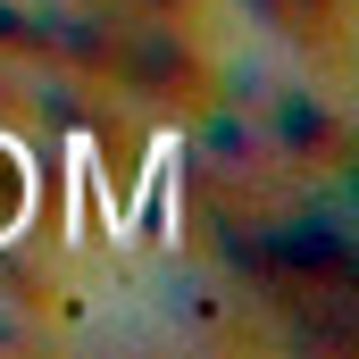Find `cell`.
<instances>
[{
  "label": "cell",
  "mask_w": 359,
  "mask_h": 359,
  "mask_svg": "<svg viewBox=\"0 0 359 359\" xmlns=\"http://www.w3.org/2000/svg\"><path fill=\"white\" fill-rule=\"evenodd\" d=\"M117 84H134L142 100H159L168 117L184 109H209L217 100V67L201 59V42L184 34V17H159V25H117V59H109Z\"/></svg>",
  "instance_id": "obj_1"
},
{
  "label": "cell",
  "mask_w": 359,
  "mask_h": 359,
  "mask_svg": "<svg viewBox=\"0 0 359 359\" xmlns=\"http://www.w3.org/2000/svg\"><path fill=\"white\" fill-rule=\"evenodd\" d=\"M268 142H276V159H292V168H343V151H351V117H343L334 100H318V92L284 84L268 100Z\"/></svg>",
  "instance_id": "obj_2"
},
{
  "label": "cell",
  "mask_w": 359,
  "mask_h": 359,
  "mask_svg": "<svg viewBox=\"0 0 359 359\" xmlns=\"http://www.w3.org/2000/svg\"><path fill=\"white\" fill-rule=\"evenodd\" d=\"M25 217H34V159H25V142L0 134V243H8Z\"/></svg>",
  "instance_id": "obj_3"
}]
</instances>
